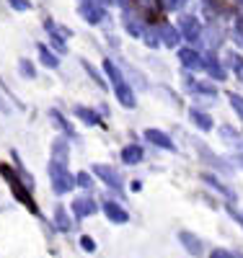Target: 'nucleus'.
<instances>
[{"label":"nucleus","instance_id":"nucleus-20","mask_svg":"<svg viewBox=\"0 0 243 258\" xmlns=\"http://www.w3.org/2000/svg\"><path fill=\"white\" fill-rule=\"evenodd\" d=\"M39 57H41V62L47 64L50 70H55L57 64H60V62H57V57H55V54H52V52H50L47 47H44V44H39Z\"/></svg>","mask_w":243,"mask_h":258},{"label":"nucleus","instance_id":"nucleus-27","mask_svg":"<svg viewBox=\"0 0 243 258\" xmlns=\"http://www.w3.org/2000/svg\"><path fill=\"white\" fill-rule=\"evenodd\" d=\"M18 70H21V75H24V78H34V75H36V70H34V64H31L29 59H21V64H18Z\"/></svg>","mask_w":243,"mask_h":258},{"label":"nucleus","instance_id":"nucleus-3","mask_svg":"<svg viewBox=\"0 0 243 258\" xmlns=\"http://www.w3.org/2000/svg\"><path fill=\"white\" fill-rule=\"evenodd\" d=\"M50 178H52L55 194H68V191L78 183V181L70 176L68 165H62V163H52V165H50Z\"/></svg>","mask_w":243,"mask_h":258},{"label":"nucleus","instance_id":"nucleus-2","mask_svg":"<svg viewBox=\"0 0 243 258\" xmlns=\"http://www.w3.org/2000/svg\"><path fill=\"white\" fill-rule=\"evenodd\" d=\"M0 176L8 181V186H11V191H13V197H16L18 202H24V207H29V212H34V214L39 212V209H36V202L31 199V194H29L31 188H29V186H21L18 176L13 173L8 165H0Z\"/></svg>","mask_w":243,"mask_h":258},{"label":"nucleus","instance_id":"nucleus-1","mask_svg":"<svg viewBox=\"0 0 243 258\" xmlns=\"http://www.w3.org/2000/svg\"><path fill=\"white\" fill-rule=\"evenodd\" d=\"M104 73L109 75V80L114 83V91H117L119 103L127 106V109H132V106H135V93H132V88L127 85V80L122 78V73L117 70V64H114L112 59H106V62H104Z\"/></svg>","mask_w":243,"mask_h":258},{"label":"nucleus","instance_id":"nucleus-30","mask_svg":"<svg viewBox=\"0 0 243 258\" xmlns=\"http://www.w3.org/2000/svg\"><path fill=\"white\" fill-rule=\"evenodd\" d=\"M75 181H78V186H83V188H91V183H93L88 173H78V176H75Z\"/></svg>","mask_w":243,"mask_h":258},{"label":"nucleus","instance_id":"nucleus-25","mask_svg":"<svg viewBox=\"0 0 243 258\" xmlns=\"http://www.w3.org/2000/svg\"><path fill=\"white\" fill-rule=\"evenodd\" d=\"M228 101H230V106L235 109V114L243 119V96H238V93H230V96H228Z\"/></svg>","mask_w":243,"mask_h":258},{"label":"nucleus","instance_id":"nucleus-22","mask_svg":"<svg viewBox=\"0 0 243 258\" xmlns=\"http://www.w3.org/2000/svg\"><path fill=\"white\" fill-rule=\"evenodd\" d=\"M205 68H207V73H210L215 80H223V78H225V70L220 68V62H217V59H212V57L207 59V64H205Z\"/></svg>","mask_w":243,"mask_h":258},{"label":"nucleus","instance_id":"nucleus-7","mask_svg":"<svg viewBox=\"0 0 243 258\" xmlns=\"http://www.w3.org/2000/svg\"><path fill=\"white\" fill-rule=\"evenodd\" d=\"M96 209H99L96 202H93V199H88V197H78V199L73 202V212L78 214V217H91Z\"/></svg>","mask_w":243,"mask_h":258},{"label":"nucleus","instance_id":"nucleus-21","mask_svg":"<svg viewBox=\"0 0 243 258\" xmlns=\"http://www.w3.org/2000/svg\"><path fill=\"white\" fill-rule=\"evenodd\" d=\"M44 29H47L52 36H57V39H68V36H73V31L70 29H62V26H55L52 21H44Z\"/></svg>","mask_w":243,"mask_h":258},{"label":"nucleus","instance_id":"nucleus-33","mask_svg":"<svg viewBox=\"0 0 243 258\" xmlns=\"http://www.w3.org/2000/svg\"><path fill=\"white\" fill-rule=\"evenodd\" d=\"M210 255H212V258H233V255H238V253H228V250H212Z\"/></svg>","mask_w":243,"mask_h":258},{"label":"nucleus","instance_id":"nucleus-9","mask_svg":"<svg viewBox=\"0 0 243 258\" xmlns=\"http://www.w3.org/2000/svg\"><path fill=\"white\" fill-rule=\"evenodd\" d=\"M179 59H181V64H184L186 70H200V68H205L202 57L197 54L194 49H181V52H179Z\"/></svg>","mask_w":243,"mask_h":258},{"label":"nucleus","instance_id":"nucleus-28","mask_svg":"<svg viewBox=\"0 0 243 258\" xmlns=\"http://www.w3.org/2000/svg\"><path fill=\"white\" fill-rule=\"evenodd\" d=\"M50 116H52V119L57 121V126H60V129H65V132H68V135H75V132H73V126H70L68 121H65V119H62V114H60V111H52Z\"/></svg>","mask_w":243,"mask_h":258},{"label":"nucleus","instance_id":"nucleus-12","mask_svg":"<svg viewBox=\"0 0 243 258\" xmlns=\"http://www.w3.org/2000/svg\"><path fill=\"white\" fill-rule=\"evenodd\" d=\"M104 212H106L109 220H112V222H119V225L129 220V217H127V209H122V207L114 204V202H106V204H104Z\"/></svg>","mask_w":243,"mask_h":258},{"label":"nucleus","instance_id":"nucleus-5","mask_svg":"<svg viewBox=\"0 0 243 258\" xmlns=\"http://www.w3.org/2000/svg\"><path fill=\"white\" fill-rule=\"evenodd\" d=\"M80 16L88 21V24H104V21H106V13H104V8L93 6L91 0H85V3H80Z\"/></svg>","mask_w":243,"mask_h":258},{"label":"nucleus","instance_id":"nucleus-6","mask_svg":"<svg viewBox=\"0 0 243 258\" xmlns=\"http://www.w3.org/2000/svg\"><path fill=\"white\" fill-rule=\"evenodd\" d=\"M145 140L150 142V145H156V147H161V150H176V145L171 142V137L168 135H163V132H158V129H145Z\"/></svg>","mask_w":243,"mask_h":258},{"label":"nucleus","instance_id":"nucleus-35","mask_svg":"<svg viewBox=\"0 0 243 258\" xmlns=\"http://www.w3.org/2000/svg\"><path fill=\"white\" fill-rule=\"evenodd\" d=\"M0 109H3V111H8V109H6V103H3V101H0Z\"/></svg>","mask_w":243,"mask_h":258},{"label":"nucleus","instance_id":"nucleus-15","mask_svg":"<svg viewBox=\"0 0 243 258\" xmlns=\"http://www.w3.org/2000/svg\"><path fill=\"white\" fill-rule=\"evenodd\" d=\"M75 116L83 119L85 124H91V126H101V116H99L93 109H85V106H75Z\"/></svg>","mask_w":243,"mask_h":258},{"label":"nucleus","instance_id":"nucleus-24","mask_svg":"<svg viewBox=\"0 0 243 258\" xmlns=\"http://www.w3.org/2000/svg\"><path fill=\"white\" fill-rule=\"evenodd\" d=\"M205 39H207V41H205V44H207L210 49H215V47L220 44V31H217V29L212 26V29H210V31L205 34Z\"/></svg>","mask_w":243,"mask_h":258},{"label":"nucleus","instance_id":"nucleus-8","mask_svg":"<svg viewBox=\"0 0 243 258\" xmlns=\"http://www.w3.org/2000/svg\"><path fill=\"white\" fill-rule=\"evenodd\" d=\"M181 34L189 41H197V39H200V21H197L194 16H184L181 18Z\"/></svg>","mask_w":243,"mask_h":258},{"label":"nucleus","instance_id":"nucleus-29","mask_svg":"<svg viewBox=\"0 0 243 258\" xmlns=\"http://www.w3.org/2000/svg\"><path fill=\"white\" fill-rule=\"evenodd\" d=\"M83 70H85V73H88V75H91V78H93V80H96V85H99V88H106V83H104V80H101V78H99V73H96V70H93V68H91V64H88V62H85V59H83Z\"/></svg>","mask_w":243,"mask_h":258},{"label":"nucleus","instance_id":"nucleus-11","mask_svg":"<svg viewBox=\"0 0 243 258\" xmlns=\"http://www.w3.org/2000/svg\"><path fill=\"white\" fill-rule=\"evenodd\" d=\"M68 158H70V153H68V142H65V140H55V142H52V163L68 165Z\"/></svg>","mask_w":243,"mask_h":258},{"label":"nucleus","instance_id":"nucleus-19","mask_svg":"<svg viewBox=\"0 0 243 258\" xmlns=\"http://www.w3.org/2000/svg\"><path fill=\"white\" fill-rule=\"evenodd\" d=\"M186 88L194 91V93H205V96H210V98L217 96V91L212 88V85H202V83H197V80H189V83H186Z\"/></svg>","mask_w":243,"mask_h":258},{"label":"nucleus","instance_id":"nucleus-13","mask_svg":"<svg viewBox=\"0 0 243 258\" xmlns=\"http://www.w3.org/2000/svg\"><path fill=\"white\" fill-rule=\"evenodd\" d=\"M158 31H161V44H166V47H176V44H179V31H176L173 26L163 24V26H158Z\"/></svg>","mask_w":243,"mask_h":258},{"label":"nucleus","instance_id":"nucleus-36","mask_svg":"<svg viewBox=\"0 0 243 258\" xmlns=\"http://www.w3.org/2000/svg\"><path fill=\"white\" fill-rule=\"evenodd\" d=\"M99 3H112V0H99Z\"/></svg>","mask_w":243,"mask_h":258},{"label":"nucleus","instance_id":"nucleus-16","mask_svg":"<svg viewBox=\"0 0 243 258\" xmlns=\"http://www.w3.org/2000/svg\"><path fill=\"white\" fill-rule=\"evenodd\" d=\"M124 26H127V31L132 34V36H140L142 34V24H140V18L132 13V11H127L124 8Z\"/></svg>","mask_w":243,"mask_h":258},{"label":"nucleus","instance_id":"nucleus-17","mask_svg":"<svg viewBox=\"0 0 243 258\" xmlns=\"http://www.w3.org/2000/svg\"><path fill=\"white\" fill-rule=\"evenodd\" d=\"M55 225H57V230H62V232H70V230H73V220L68 217L65 207H57V209H55Z\"/></svg>","mask_w":243,"mask_h":258},{"label":"nucleus","instance_id":"nucleus-31","mask_svg":"<svg viewBox=\"0 0 243 258\" xmlns=\"http://www.w3.org/2000/svg\"><path fill=\"white\" fill-rule=\"evenodd\" d=\"M11 6H13L16 11H29V8H31L29 0H11Z\"/></svg>","mask_w":243,"mask_h":258},{"label":"nucleus","instance_id":"nucleus-32","mask_svg":"<svg viewBox=\"0 0 243 258\" xmlns=\"http://www.w3.org/2000/svg\"><path fill=\"white\" fill-rule=\"evenodd\" d=\"M80 248L88 250V253H93V250H96V243H93L91 238H80Z\"/></svg>","mask_w":243,"mask_h":258},{"label":"nucleus","instance_id":"nucleus-10","mask_svg":"<svg viewBox=\"0 0 243 258\" xmlns=\"http://www.w3.org/2000/svg\"><path fill=\"white\" fill-rule=\"evenodd\" d=\"M179 240L186 245V250L189 253H194V255H202L205 253V245H202V240L197 238V235H191V232H179Z\"/></svg>","mask_w":243,"mask_h":258},{"label":"nucleus","instance_id":"nucleus-4","mask_svg":"<svg viewBox=\"0 0 243 258\" xmlns=\"http://www.w3.org/2000/svg\"><path fill=\"white\" fill-rule=\"evenodd\" d=\"M93 173L101 178V181H106V186H112L114 191H124V183H122V176L117 173L114 168H109V165H93Z\"/></svg>","mask_w":243,"mask_h":258},{"label":"nucleus","instance_id":"nucleus-37","mask_svg":"<svg viewBox=\"0 0 243 258\" xmlns=\"http://www.w3.org/2000/svg\"><path fill=\"white\" fill-rule=\"evenodd\" d=\"M240 3H243V0H240Z\"/></svg>","mask_w":243,"mask_h":258},{"label":"nucleus","instance_id":"nucleus-34","mask_svg":"<svg viewBox=\"0 0 243 258\" xmlns=\"http://www.w3.org/2000/svg\"><path fill=\"white\" fill-rule=\"evenodd\" d=\"M228 212H230V214H233V217H235V220H238V222H240V225H243V217H240V214H235V212H233V209H228Z\"/></svg>","mask_w":243,"mask_h":258},{"label":"nucleus","instance_id":"nucleus-26","mask_svg":"<svg viewBox=\"0 0 243 258\" xmlns=\"http://www.w3.org/2000/svg\"><path fill=\"white\" fill-rule=\"evenodd\" d=\"M142 36H145L148 47H158L161 44V31H142Z\"/></svg>","mask_w":243,"mask_h":258},{"label":"nucleus","instance_id":"nucleus-23","mask_svg":"<svg viewBox=\"0 0 243 258\" xmlns=\"http://www.w3.org/2000/svg\"><path fill=\"white\" fill-rule=\"evenodd\" d=\"M205 181H207V183H210V186H212V188H215V191H220V194H225V197H228V199H230V202H233V199H235V194H233V191H230V188H225V186H223V183H220V181H215V178H212V176H205Z\"/></svg>","mask_w":243,"mask_h":258},{"label":"nucleus","instance_id":"nucleus-18","mask_svg":"<svg viewBox=\"0 0 243 258\" xmlns=\"http://www.w3.org/2000/svg\"><path fill=\"white\" fill-rule=\"evenodd\" d=\"M189 119H191L197 126H200V129H210V126H212V119H210L207 114H202V111H197V109L189 111Z\"/></svg>","mask_w":243,"mask_h":258},{"label":"nucleus","instance_id":"nucleus-14","mask_svg":"<svg viewBox=\"0 0 243 258\" xmlns=\"http://www.w3.org/2000/svg\"><path fill=\"white\" fill-rule=\"evenodd\" d=\"M122 160H124L127 165H137V163L142 160V147H140V145L124 147V150H122Z\"/></svg>","mask_w":243,"mask_h":258}]
</instances>
